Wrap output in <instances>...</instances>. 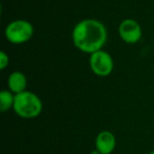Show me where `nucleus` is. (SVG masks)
I'll return each instance as SVG.
<instances>
[{
    "label": "nucleus",
    "instance_id": "obj_1",
    "mask_svg": "<svg viewBox=\"0 0 154 154\" xmlns=\"http://www.w3.org/2000/svg\"><path fill=\"white\" fill-rule=\"evenodd\" d=\"M108 40V30L101 21L86 18L77 22L72 31V42L78 51L85 54L103 50Z\"/></svg>",
    "mask_w": 154,
    "mask_h": 154
},
{
    "label": "nucleus",
    "instance_id": "obj_2",
    "mask_svg": "<svg viewBox=\"0 0 154 154\" xmlns=\"http://www.w3.org/2000/svg\"><path fill=\"white\" fill-rule=\"evenodd\" d=\"M43 103L40 97L34 92L26 90L15 95L13 111L23 119H33L42 113Z\"/></svg>",
    "mask_w": 154,
    "mask_h": 154
},
{
    "label": "nucleus",
    "instance_id": "obj_3",
    "mask_svg": "<svg viewBox=\"0 0 154 154\" xmlns=\"http://www.w3.org/2000/svg\"><path fill=\"white\" fill-rule=\"evenodd\" d=\"M34 26L26 19L11 21L5 29V39L12 45H23L34 36Z\"/></svg>",
    "mask_w": 154,
    "mask_h": 154
},
{
    "label": "nucleus",
    "instance_id": "obj_4",
    "mask_svg": "<svg viewBox=\"0 0 154 154\" xmlns=\"http://www.w3.org/2000/svg\"><path fill=\"white\" fill-rule=\"evenodd\" d=\"M89 66L98 77H108L114 70V60L111 54L100 50L91 54L89 57Z\"/></svg>",
    "mask_w": 154,
    "mask_h": 154
},
{
    "label": "nucleus",
    "instance_id": "obj_5",
    "mask_svg": "<svg viewBox=\"0 0 154 154\" xmlns=\"http://www.w3.org/2000/svg\"><path fill=\"white\" fill-rule=\"evenodd\" d=\"M118 35L127 45H135L143 37L141 26L132 18L124 19L118 26Z\"/></svg>",
    "mask_w": 154,
    "mask_h": 154
},
{
    "label": "nucleus",
    "instance_id": "obj_6",
    "mask_svg": "<svg viewBox=\"0 0 154 154\" xmlns=\"http://www.w3.org/2000/svg\"><path fill=\"white\" fill-rule=\"evenodd\" d=\"M116 137L111 131L103 130L95 137V149L100 154H112L116 148Z\"/></svg>",
    "mask_w": 154,
    "mask_h": 154
},
{
    "label": "nucleus",
    "instance_id": "obj_7",
    "mask_svg": "<svg viewBox=\"0 0 154 154\" xmlns=\"http://www.w3.org/2000/svg\"><path fill=\"white\" fill-rule=\"evenodd\" d=\"M28 78L21 71H14L8 77V89L14 94H19L26 90Z\"/></svg>",
    "mask_w": 154,
    "mask_h": 154
},
{
    "label": "nucleus",
    "instance_id": "obj_8",
    "mask_svg": "<svg viewBox=\"0 0 154 154\" xmlns=\"http://www.w3.org/2000/svg\"><path fill=\"white\" fill-rule=\"evenodd\" d=\"M14 103H15V94L8 89L1 90L0 92V110L1 112H8L9 110H13Z\"/></svg>",
    "mask_w": 154,
    "mask_h": 154
},
{
    "label": "nucleus",
    "instance_id": "obj_9",
    "mask_svg": "<svg viewBox=\"0 0 154 154\" xmlns=\"http://www.w3.org/2000/svg\"><path fill=\"white\" fill-rule=\"evenodd\" d=\"M10 63V57L5 51L0 52V70L3 71L8 68Z\"/></svg>",
    "mask_w": 154,
    "mask_h": 154
},
{
    "label": "nucleus",
    "instance_id": "obj_10",
    "mask_svg": "<svg viewBox=\"0 0 154 154\" xmlns=\"http://www.w3.org/2000/svg\"><path fill=\"white\" fill-rule=\"evenodd\" d=\"M91 154H100V153H99V152H98V151H97V150H96V149H95V150H93V151H92V152H91Z\"/></svg>",
    "mask_w": 154,
    "mask_h": 154
},
{
    "label": "nucleus",
    "instance_id": "obj_11",
    "mask_svg": "<svg viewBox=\"0 0 154 154\" xmlns=\"http://www.w3.org/2000/svg\"><path fill=\"white\" fill-rule=\"evenodd\" d=\"M148 154H154V150H153V151H151V152H149Z\"/></svg>",
    "mask_w": 154,
    "mask_h": 154
}]
</instances>
